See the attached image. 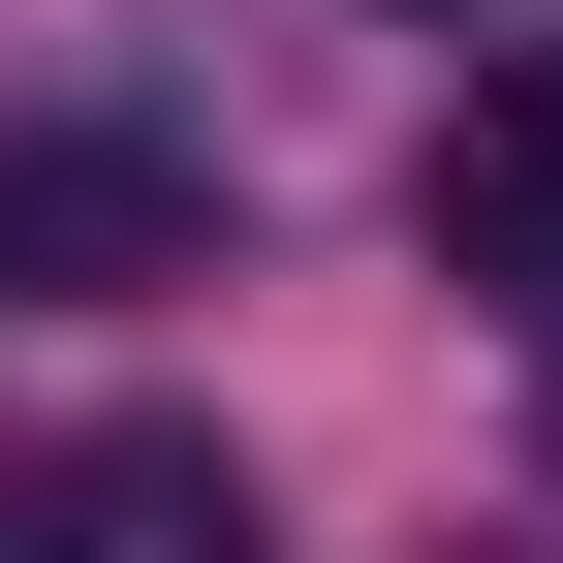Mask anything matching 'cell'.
<instances>
[{"instance_id":"obj_6","label":"cell","mask_w":563,"mask_h":563,"mask_svg":"<svg viewBox=\"0 0 563 563\" xmlns=\"http://www.w3.org/2000/svg\"><path fill=\"white\" fill-rule=\"evenodd\" d=\"M439 32H470V0H439Z\"/></svg>"},{"instance_id":"obj_4","label":"cell","mask_w":563,"mask_h":563,"mask_svg":"<svg viewBox=\"0 0 563 563\" xmlns=\"http://www.w3.org/2000/svg\"><path fill=\"white\" fill-rule=\"evenodd\" d=\"M532 439H563V282H532Z\"/></svg>"},{"instance_id":"obj_1","label":"cell","mask_w":563,"mask_h":563,"mask_svg":"<svg viewBox=\"0 0 563 563\" xmlns=\"http://www.w3.org/2000/svg\"><path fill=\"white\" fill-rule=\"evenodd\" d=\"M157 282H220L188 125H0V313H157Z\"/></svg>"},{"instance_id":"obj_5","label":"cell","mask_w":563,"mask_h":563,"mask_svg":"<svg viewBox=\"0 0 563 563\" xmlns=\"http://www.w3.org/2000/svg\"><path fill=\"white\" fill-rule=\"evenodd\" d=\"M0 501H32V470H0Z\"/></svg>"},{"instance_id":"obj_3","label":"cell","mask_w":563,"mask_h":563,"mask_svg":"<svg viewBox=\"0 0 563 563\" xmlns=\"http://www.w3.org/2000/svg\"><path fill=\"white\" fill-rule=\"evenodd\" d=\"M407 220H439V282H563V63H501V95L407 157Z\"/></svg>"},{"instance_id":"obj_2","label":"cell","mask_w":563,"mask_h":563,"mask_svg":"<svg viewBox=\"0 0 563 563\" xmlns=\"http://www.w3.org/2000/svg\"><path fill=\"white\" fill-rule=\"evenodd\" d=\"M0 563H282V532H251L220 439H157V407H125V439H63L32 501H0Z\"/></svg>"}]
</instances>
